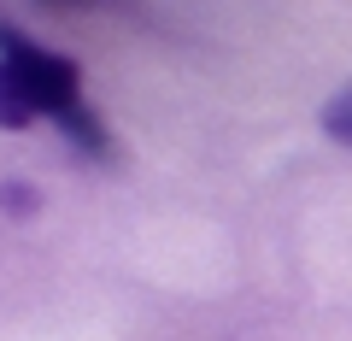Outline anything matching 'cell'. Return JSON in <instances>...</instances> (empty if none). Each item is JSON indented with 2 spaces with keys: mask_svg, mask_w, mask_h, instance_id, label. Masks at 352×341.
<instances>
[{
  "mask_svg": "<svg viewBox=\"0 0 352 341\" xmlns=\"http://www.w3.org/2000/svg\"><path fill=\"white\" fill-rule=\"evenodd\" d=\"M0 65L18 76V89H24L30 112L36 118H71L82 106V65L65 59V53H47L41 41H30L24 30H12L0 18Z\"/></svg>",
  "mask_w": 352,
  "mask_h": 341,
  "instance_id": "1",
  "label": "cell"
},
{
  "mask_svg": "<svg viewBox=\"0 0 352 341\" xmlns=\"http://www.w3.org/2000/svg\"><path fill=\"white\" fill-rule=\"evenodd\" d=\"M59 130H65V141H76V147L88 153V159H112V136H106V124L88 106H76L71 118H59Z\"/></svg>",
  "mask_w": 352,
  "mask_h": 341,
  "instance_id": "2",
  "label": "cell"
},
{
  "mask_svg": "<svg viewBox=\"0 0 352 341\" xmlns=\"http://www.w3.org/2000/svg\"><path fill=\"white\" fill-rule=\"evenodd\" d=\"M36 124V112H30L24 89H18V76L0 65V130H30Z\"/></svg>",
  "mask_w": 352,
  "mask_h": 341,
  "instance_id": "3",
  "label": "cell"
},
{
  "mask_svg": "<svg viewBox=\"0 0 352 341\" xmlns=\"http://www.w3.org/2000/svg\"><path fill=\"white\" fill-rule=\"evenodd\" d=\"M0 212H6V218H30V212H41L36 183H0Z\"/></svg>",
  "mask_w": 352,
  "mask_h": 341,
  "instance_id": "4",
  "label": "cell"
},
{
  "mask_svg": "<svg viewBox=\"0 0 352 341\" xmlns=\"http://www.w3.org/2000/svg\"><path fill=\"white\" fill-rule=\"evenodd\" d=\"M323 130H329L335 141H346V147H352V83L323 106Z\"/></svg>",
  "mask_w": 352,
  "mask_h": 341,
  "instance_id": "5",
  "label": "cell"
}]
</instances>
